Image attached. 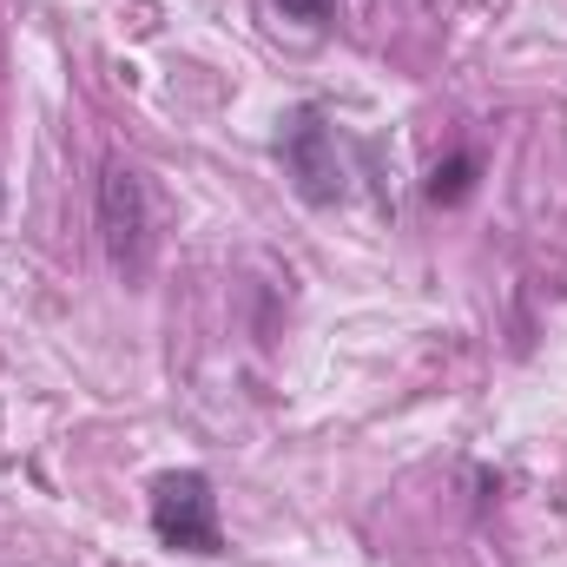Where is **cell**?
<instances>
[{
    "label": "cell",
    "instance_id": "obj_1",
    "mask_svg": "<svg viewBox=\"0 0 567 567\" xmlns=\"http://www.w3.org/2000/svg\"><path fill=\"white\" fill-rule=\"evenodd\" d=\"M100 245H106V265L126 284H140L152 271V198L126 158H106V172H100Z\"/></svg>",
    "mask_w": 567,
    "mask_h": 567
},
{
    "label": "cell",
    "instance_id": "obj_2",
    "mask_svg": "<svg viewBox=\"0 0 567 567\" xmlns=\"http://www.w3.org/2000/svg\"><path fill=\"white\" fill-rule=\"evenodd\" d=\"M152 535L165 548H185V555H218L225 535H218V495L198 468H172L152 482Z\"/></svg>",
    "mask_w": 567,
    "mask_h": 567
},
{
    "label": "cell",
    "instance_id": "obj_3",
    "mask_svg": "<svg viewBox=\"0 0 567 567\" xmlns=\"http://www.w3.org/2000/svg\"><path fill=\"white\" fill-rule=\"evenodd\" d=\"M278 158L290 172V185H297V198H310V205H337L343 198V158H337V133H330L323 106H297L284 120Z\"/></svg>",
    "mask_w": 567,
    "mask_h": 567
},
{
    "label": "cell",
    "instance_id": "obj_4",
    "mask_svg": "<svg viewBox=\"0 0 567 567\" xmlns=\"http://www.w3.org/2000/svg\"><path fill=\"white\" fill-rule=\"evenodd\" d=\"M475 178H482V152H468V145H462V152H449V158L429 172L423 192H429V205H462V198L475 192Z\"/></svg>",
    "mask_w": 567,
    "mask_h": 567
},
{
    "label": "cell",
    "instance_id": "obj_5",
    "mask_svg": "<svg viewBox=\"0 0 567 567\" xmlns=\"http://www.w3.org/2000/svg\"><path fill=\"white\" fill-rule=\"evenodd\" d=\"M284 20H303V27H323L330 13H337V0H271Z\"/></svg>",
    "mask_w": 567,
    "mask_h": 567
},
{
    "label": "cell",
    "instance_id": "obj_6",
    "mask_svg": "<svg viewBox=\"0 0 567 567\" xmlns=\"http://www.w3.org/2000/svg\"><path fill=\"white\" fill-rule=\"evenodd\" d=\"M0 212H7V178H0Z\"/></svg>",
    "mask_w": 567,
    "mask_h": 567
}]
</instances>
